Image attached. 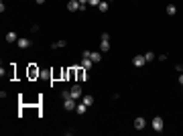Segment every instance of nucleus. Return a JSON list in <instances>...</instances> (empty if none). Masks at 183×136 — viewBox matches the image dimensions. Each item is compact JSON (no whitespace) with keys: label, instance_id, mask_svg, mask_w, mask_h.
Returning <instances> with one entry per match:
<instances>
[{"label":"nucleus","instance_id":"nucleus-1","mask_svg":"<svg viewBox=\"0 0 183 136\" xmlns=\"http://www.w3.org/2000/svg\"><path fill=\"white\" fill-rule=\"evenodd\" d=\"M151 126H153V130H155V132H163L165 120H163L161 116H155V118H153V122H151Z\"/></svg>","mask_w":183,"mask_h":136},{"label":"nucleus","instance_id":"nucleus-2","mask_svg":"<svg viewBox=\"0 0 183 136\" xmlns=\"http://www.w3.org/2000/svg\"><path fill=\"white\" fill-rule=\"evenodd\" d=\"M69 94H71L73 100H80V98H81V85H80V83H75L73 88L69 89Z\"/></svg>","mask_w":183,"mask_h":136},{"label":"nucleus","instance_id":"nucleus-3","mask_svg":"<svg viewBox=\"0 0 183 136\" xmlns=\"http://www.w3.org/2000/svg\"><path fill=\"white\" fill-rule=\"evenodd\" d=\"M144 63H147L144 55H134V59H132V65L134 67H144Z\"/></svg>","mask_w":183,"mask_h":136},{"label":"nucleus","instance_id":"nucleus-4","mask_svg":"<svg viewBox=\"0 0 183 136\" xmlns=\"http://www.w3.org/2000/svg\"><path fill=\"white\" fill-rule=\"evenodd\" d=\"M63 108L67 110V112L75 110V100H73V98H67V100H63Z\"/></svg>","mask_w":183,"mask_h":136},{"label":"nucleus","instance_id":"nucleus-5","mask_svg":"<svg viewBox=\"0 0 183 136\" xmlns=\"http://www.w3.org/2000/svg\"><path fill=\"white\" fill-rule=\"evenodd\" d=\"M144 126H147V120H144L142 116H138V118H134V128H136V130H142V128H144Z\"/></svg>","mask_w":183,"mask_h":136},{"label":"nucleus","instance_id":"nucleus-6","mask_svg":"<svg viewBox=\"0 0 183 136\" xmlns=\"http://www.w3.org/2000/svg\"><path fill=\"white\" fill-rule=\"evenodd\" d=\"M16 45H19V49H29V47H31V39H25V37H20L19 41H16Z\"/></svg>","mask_w":183,"mask_h":136},{"label":"nucleus","instance_id":"nucleus-7","mask_svg":"<svg viewBox=\"0 0 183 136\" xmlns=\"http://www.w3.org/2000/svg\"><path fill=\"white\" fill-rule=\"evenodd\" d=\"M80 6H81V4L77 2V0H69V2H67V10H69V12H75V10H80Z\"/></svg>","mask_w":183,"mask_h":136},{"label":"nucleus","instance_id":"nucleus-8","mask_svg":"<svg viewBox=\"0 0 183 136\" xmlns=\"http://www.w3.org/2000/svg\"><path fill=\"white\" fill-rule=\"evenodd\" d=\"M94 65H96V63L92 61L90 57H83V59H81V67L86 69V71H88V69H92V67H94Z\"/></svg>","mask_w":183,"mask_h":136},{"label":"nucleus","instance_id":"nucleus-9","mask_svg":"<svg viewBox=\"0 0 183 136\" xmlns=\"http://www.w3.org/2000/svg\"><path fill=\"white\" fill-rule=\"evenodd\" d=\"M81 102L86 104V106H94V95H81Z\"/></svg>","mask_w":183,"mask_h":136},{"label":"nucleus","instance_id":"nucleus-10","mask_svg":"<svg viewBox=\"0 0 183 136\" xmlns=\"http://www.w3.org/2000/svg\"><path fill=\"white\" fill-rule=\"evenodd\" d=\"M77 77H80V81H83V79H86V81H88V71H86V69L81 67L80 71H77Z\"/></svg>","mask_w":183,"mask_h":136},{"label":"nucleus","instance_id":"nucleus-11","mask_svg":"<svg viewBox=\"0 0 183 136\" xmlns=\"http://www.w3.org/2000/svg\"><path fill=\"white\" fill-rule=\"evenodd\" d=\"M16 41H19L16 33H6V43H16Z\"/></svg>","mask_w":183,"mask_h":136},{"label":"nucleus","instance_id":"nucleus-12","mask_svg":"<svg viewBox=\"0 0 183 136\" xmlns=\"http://www.w3.org/2000/svg\"><path fill=\"white\" fill-rule=\"evenodd\" d=\"M100 49H102V53L110 51V41H102V43H100Z\"/></svg>","mask_w":183,"mask_h":136},{"label":"nucleus","instance_id":"nucleus-13","mask_svg":"<svg viewBox=\"0 0 183 136\" xmlns=\"http://www.w3.org/2000/svg\"><path fill=\"white\" fill-rule=\"evenodd\" d=\"M86 108H88V106H86V104L81 102L80 106H75V112H77V114H86Z\"/></svg>","mask_w":183,"mask_h":136},{"label":"nucleus","instance_id":"nucleus-14","mask_svg":"<svg viewBox=\"0 0 183 136\" xmlns=\"http://www.w3.org/2000/svg\"><path fill=\"white\" fill-rule=\"evenodd\" d=\"M29 75H31V77H35V75H41V69H39V67H35V65H33V67L29 69Z\"/></svg>","mask_w":183,"mask_h":136},{"label":"nucleus","instance_id":"nucleus-15","mask_svg":"<svg viewBox=\"0 0 183 136\" xmlns=\"http://www.w3.org/2000/svg\"><path fill=\"white\" fill-rule=\"evenodd\" d=\"M98 10H100V12H108V2H100V4H98Z\"/></svg>","mask_w":183,"mask_h":136},{"label":"nucleus","instance_id":"nucleus-16","mask_svg":"<svg viewBox=\"0 0 183 136\" xmlns=\"http://www.w3.org/2000/svg\"><path fill=\"white\" fill-rule=\"evenodd\" d=\"M65 45H67V43H65L63 39H61V41H55L53 45H51V47H53V49H59V47H65Z\"/></svg>","mask_w":183,"mask_h":136},{"label":"nucleus","instance_id":"nucleus-17","mask_svg":"<svg viewBox=\"0 0 183 136\" xmlns=\"http://www.w3.org/2000/svg\"><path fill=\"white\" fill-rule=\"evenodd\" d=\"M90 59H92V61H94V63H100L102 55H100V53H92V55H90Z\"/></svg>","mask_w":183,"mask_h":136},{"label":"nucleus","instance_id":"nucleus-18","mask_svg":"<svg viewBox=\"0 0 183 136\" xmlns=\"http://www.w3.org/2000/svg\"><path fill=\"white\" fill-rule=\"evenodd\" d=\"M177 12V8H175V4H167V14H171V16H173V14Z\"/></svg>","mask_w":183,"mask_h":136},{"label":"nucleus","instance_id":"nucleus-19","mask_svg":"<svg viewBox=\"0 0 183 136\" xmlns=\"http://www.w3.org/2000/svg\"><path fill=\"white\" fill-rule=\"evenodd\" d=\"M49 75H51V71H49V69H41V77H45V79H47Z\"/></svg>","mask_w":183,"mask_h":136},{"label":"nucleus","instance_id":"nucleus-20","mask_svg":"<svg viewBox=\"0 0 183 136\" xmlns=\"http://www.w3.org/2000/svg\"><path fill=\"white\" fill-rule=\"evenodd\" d=\"M61 98H63V100H67V98H71V94H69L67 89H63V91H61Z\"/></svg>","mask_w":183,"mask_h":136},{"label":"nucleus","instance_id":"nucleus-21","mask_svg":"<svg viewBox=\"0 0 183 136\" xmlns=\"http://www.w3.org/2000/svg\"><path fill=\"white\" fill-rule=\"evenodd\" d=\"M144 59H147V61H153V59H155V55L149 51V53H144Z\"/></svg>","mask_w":183,"mask_h":136},{"label":"nucleus","instance_id":"nucleus-22","mask_svg":"<svg viewBox=\"0 0 183 136\" xmlns=\"http://www.w3.org/2000/svg\"><path fill=\"white\" fill-rule=\"evenodd\" d=\"M100 2H102V0H90L88 4H90V6H98V4H100Z\"/></svg>","mask_w":183,"mask_h":136},{"label":"nucleus","instance_id":"nucleus-23","mask_svg":"<svg viewBox=\"0 0 183 136\" xmlns=\"http://www.w3.org/2000/svg\"><path fill=\"white\" fill-rule=\"evenodd\" d=\"M102 41H110V35L108 33H102Z\"/></svg>","mask_w":183,"mask_h":136},{"label":"nucleus","instance_id":"nucleus-24","mask_svg":"<svg viewBox=\"0 0 183 136\" xmlns=\"http://www.w3.org/2000/svg\"><path fill=\"white\" fill-rule=\"evenodd\" d=\"M77 2H80V4H81V6H86V4H88V2H90V0H77Z\"/></svg>","mask_w":183,"mask_h":136},{"label":"nucleus","instance_id":"nucleus-25","mask_svg":"<svg viewBox=\"0 0 183 136\" xmlns=\"http://www.w3.org/2000/svg\"><path fill=\"white\" fill-rule=\"evenodd\" d=\"M175 69H177V71H181V73H183V65H175Z\"/></svg>","mask_w":183,"mask_h":136},{"label":"nucleus","instance_id":"nucleus-26","mask_svg":"<svg viewBox=\"0 0 183 136\" xmlns=\"http://www.w3.org/2000/svg\"><path fill=\"white\" fill-rule=\"evenodd\" d=\"M179 83H181V85H183V73L179 75Z\"/></svg>","mask_w":183,"mask_h":136},{"label":"nucleus","instance_id":"nucleus-27","mask_svg":"<svg viewBox=\"0 0 183 136\" xmlns=\"http://www.w3.org/2000/svg\"><path fill=\"white\" fill-rule=\"evenodd\" d=\"M43 2H45V0H37V4H43Z\"/></svg>","mask_w":183,"mask_h":136}]
</instances>
